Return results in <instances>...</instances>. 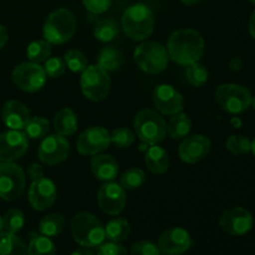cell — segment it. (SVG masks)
<instances>
[{"mask_svg":"<svg viewBox=\"0 0 255 255\" xmlns=\"http://www.w3.org/2000/svg\"><path fill=\"white\" fill-rule=\"evenodd\" d=\"M124 64V56L121 52L114 46H107L104 47L101 51L99 52L97 56V65L101 69H104L107 72H114L117 71L122 67Z\"/></svg>","mask_w":255,"mask_h":255,"instance_id":"obj_26","label":"cell"},{"mask_svg":"<svg viewBox=\"0 0 255 255\" xmlns=\"http://www.w3.org/2000/svg\"><path fill=\"white\" fill-rule=\"evenodd\" d=\"M1 120L10 129H24L30 120V112L24 104L16 100H10L1 109Z\"/></svg>","mask_w":255,"mask_h":255,"instance_id":"obj_20","label":"cell"},{"mask_svg":"<svg viewBox=\"0 0 255 255\" xmlns=\"http://www.w3.org/2000/svg\"><path fill=\"white\" fill-rule=\"evenodd\" d=\"M0 255H27V247L16 234L0 232Z\"/></svg>","mask_w":255,"mask_h":255,"instance_id":"obj_25","label":"cell"},{"mask_svg":"<svg viewBox=\"0 0 255 255\" xmlns=\"http://www.w3.org/2000/svg\"><path fill=\"white\" fill-rule=\"evenodd\" d=\"M0 232H2V217L0 216Z\"/></svg>","mask_w":255,"mask_h":255,"instance_id":"obj_50","label":"cell"},{"mask_svg":"<svg viewBox=\"0 0 255 255\" xmlns=\"http://www.w3.org/2000/svg\"><path fill=\"white\" fill-rule=\"evenodd\" d=\"M193 242L191 234L181 227H173L161 234L158 248L163 255H182L189 251Z\"/></svg>","mask_w":255,"mask_h":255,"instance_id":"obj_17","label":"cell"},{"mask_svg":"<svg viewBox=\"0 0 255 255\" xmlns=\"http://www.w3.org/2000/svg\"><path fill=\"white\" fill-rule=\"evenodd\" d=\"M133 59L139 69L149 75L161 74L167 69L169 61L166 47L154 41H146L139 44L134 49Z\"/></svg>","mask_w":255,"mask_h":255,"instance_id":"obj_6","label":"cell"},{"mask_svg":"<svg viewBox=\"0 0 255 255\" xmlns=\"http://www.w3.org/2000/svg\"><path fill=\"white\" fill-rule=\"evenodd\" d=\"M226 147L231 153L236 156H243L252 151V141L242 134H233L226 142Z\"/></svg>","mask_w":255,"mask_h":255,"instance_id":"obj_36","label":"cell"},{"mask_svg":"<svg viewBox=\"0 0 255 255\" xmlns=\"http://www.w3.org/2000/svg\"><path fill=\"white\" fill-rule=\"evenodd\" d=\"M217 104L222 110L232 115L246 112L252 105V95L249 90L237 84H223L214 92Z\"/></svg>","mask_w":255,"mask_h":255,"instance_id":"obj_7","label":"cell"},{"mask_svg":"<svg viewBox=\"0 0 255 255\" xmlns=\"http://www.w3.org/2000/svg\"><path fill=\"white\" fill-rule=\"evenodd\" d=\"M71 234L74 241L86 248H99L106 239L105 227L91 213L80 212L71 222Z\"/></svg>","mask_w":255,"mask_h":255,"instance_id":"obj_3","label":"cell"},{"mask_svg":"<svg viewBox=\"0 0 255 255\" xmlns=\"http://www.w3.org/2000/svg\"><path fill=\"white\" fill-rule=\"evenodd\" d=\"M122 29L129 39L143 41L153 32L154 16L147 5L134 4L125 10L122 15Z\"/></svg>","mask_w":255,"mask_h":255,"instance_id":"obj_2","label":"cell"},{"mask_svg":"<svg viewBox=\"0 0 255 255\" xmlns=\"http://www.w3.org/2000/svg\"><path fill=\"white\" fill-rule=\"evenodd\" d=\"M111 144V134L105 127L92 126L85 129L76 141L77 152L82 156H95Z\"/></svg>","mask_w":255,"mask_h":255,"instance_id":"obj_11","label":"cell"},{"mask_svg":"<svg viewBox=\"0 0 255 255\" xmlns=\"http://www.w3.org/2000/svg\"><path fill=\"white\" fill-rule=\"evenodd\" d=\"M248 1L252 2V4H253V5H255V0H248Z\"/></svg>","mask_w":255,"mask_h":255,"instance_id":"obj_51","label":"cell"},{"mask_svg":"<svg viewBox=\"0 0 255 255\" xmlns=\"http://www.w3.org/2000/svg\"><path fill=\"white\" fill-rule=\"evenodd\" d=\"M167 52L172 61L182 66L198 62L203 56L204 39L197 30L179 29L167 40Z\"/></svg>","mask_w":255,"mask_h":255,"instance_id":"obj_1","label":"cell"},{"mask_svg":"<svg viewBox=\"0 0 255 255\" xmlns=\"http://www.w3.org/2000/svg\"><path fill=\"white\" fill-rule=\"evenodd\" d=\"M252 107H253V110L255 111V96L253 97V99H252V105H251Z\"/></svg>","mask_w":255,"mask_h":255,"instance_id":"obj_49","label":"cell"},{"mask_svg":"<svg viewBox=\"0 0 255 255\" xmlns=\"http://www.w3.org/2000/svg\"><path fill=\"white\" fill-rule=\"evenodd\" d=\"M131 233V226L128 222L124 218H115L107 223L105 227V234L110 242L121 243L126 241Z\"/></svg>","mask_w":255,"mask_h":255,"instance_id":"obj_27","label":"cell"},{"mask_svg":"<svg viewBox=\"0 0 255 255\" xmlns=\"http://www.w3.org/2000/svg\"><path fill=\"white\" fill-rule=\"evenodd\" d=\"M76 29L77 21L72 11L65 7H60L47 16L42 34L44 39L50 44L62 45L74 36Z\"/></svg>","mask_w":255,"mask_h":255,"instance_id":"obj_4","label":"cell"},{"mask_svg":"<svg viewBox=\"0 0 255 255\" xmlns=\"http://www.w3.org/2000/svg\"><path fill=\"white\" fill-rule=\"evenodd\" d=\"M253 216L243 207L227 209L219 218V227L227 234L233 237H242L249 233L253 228Z\"/></svg>","mask_w":255,"mask_h":255,"instance_id":"obj_12","label":"cell"},{"mask_svg":"<svg viewBox=\"0 0 255 255\" xmlns=\"http://www.w3.org/2000/svg\"><path fill=\"white\" fill-rule=\"evenodd\" d=\"M211 139L203 134H194L183 138V142L179 144L178 154L184 163L194 164L207 157L211 151Z\"/></svg>","mask_w":255,"mask_h":255,"instance_id":"obj_19","label":"cell"},{"mask_svg":"<svg viewBox=\"0 0 255 255\" xmlns=\"http://www.w3.org/2000/svg\"><path fill=\"white\" fill-rule=\"evenodd\" d=\"M203 0H182V2L186 5H196V4H199V2H202Z\"/></svg>","mask_w":255,"mask_h":255,"instance_id":"obj_47","label":"cell"},{"mask_svg":"<svg viewBox=\"0 0 255 255\" xmlns=\"http://www.w3.org/2000/svg\"><path fill=\"white\" fill-rule=\"evenodd\" d=\"M25 224V216L20 209L12 208L2 217V231L16 234L22 229Z\"/></svg>","mask_w":255,"mask_h":255,"instance_id":"obj_34","label":"cell"},{"mask_svg":"<svg viewBox=\"0 0 255 255\" xmlns=\"http://www.w3.org/2000/svg\"><path fill=\"white\" fill-rule=\"evenodd\" d=\"M82 2L87 11L95 15L104 14L111 6V0H82Z\"/></svg>","mask_w":255,"mask_h":255,"instance_id":"obj_41","label":"cell"},{"mask_svg":"<svg viewBox=\"0 0 255 255\" xmlns=\"http://www.w3.org/2000/svg\"><path fill=\"white\" fill-rule=\"evenodd\" d=\"M12 82L25 92H37L46 84V74L44 67L36 62H22L19 64L11 74Z\"/></svg>","mask_w":255,"mask_h":255,"instance_id":"obj_10","label":"cell"},{"mask_svg":"<svg viewBox=\"0 0 255 255\" xmlns=\"http://www.w3.org/2000/svg\"><path fill=\"white\" fill-rule=\"evenodd\" d=\"M97 255H127V251L125 247L115 242H107L102 243L97 249Z\"/></svg>","mask_w":255,"mask_h":255,"instance_id":"obj_42","label":"cell"},{"mask_svg":"<svg viewBox=\"0 0 255 255\" xmlns=\"http://www.w3.org/2000/svg\"><path fill=\"white\" fill-rule=\"evenodd\" d=\"M146 182V174L142 169L133 167L129 168L128 171L125 172L120 179V186L125 189V191H134V189L141 188Z\"/></svg>","mask_w":255,"mask_h":255,"instance_id":"obj_33","label":"cell"},{"mask_svg":"<svg viewBox=\"0 0 255 255\" xmlns=\"http://www.w3.org/2000/svg\"><path fill=\"white\" fill-rule=\"evenodd\" d=\"M119 35V25L114 19H102L94 27V36L101 42H110Z\"/></svg>","mask_w":255,"mask_h":255,"instance_id":"obj_29","label":"cell"},{"mask_svg":"<svg viewBox=\"0 0 255 255\" xmlns=\"http://www.w3.org/2000/svg\"><path fill=\"white\" fill-rule=\"evenodd\" d=\"M71 255H95V253L91 251V248H86V247H82V248L75 251Z\"/></svg>","mask_w":255,"mask_h":255,"instance_id":"obj_46","label":"cell"},{"mask_svg":"<svg viewBox=\"0 0 255 255\" xmlns=\"http://www.w3.org/2000/svg\"><path fill=\"white\" fill-rule=\"evenodd\" d=\"M97 204L104 213L119 216L126 206V193L120 184L106 182L97 191Z\"/></svg>","mask_w":255,"mask_h":255,"instance_id":"obj_13","label":"cell"},{"mask_svg":"<svg viewBox=\"0 0 255 255\" xmlns=\"http://www.w3.org/2000/svg\"><path fill=\"white\" fill-rule=\"evenodd\" d=\"M91 172L99 181L111 182L119 176V163L110 154H95L91 159Z\"/></svg>","mask_w":255,"mask_h":255,"instance_id":"obj_21","label":"cell"},{"mask_svg":"<svg viewBox=\"0 0 255 255\" xmlns=\"http://www.w3.org/2000/svg\"><path fill=\"white\" fill-rule=\"evenodd\" d=\"M26 184V177L21 167L12 162L0 163V198L14 202L22 196Z\"/></svg>","mask_w":255,"mask_h":255,"instance_id":"obj_9","label":"cell"},{"mask_svg":"<svg viewBox=\"0 0 255 255\" xmlns=\"http://www.w3.org/2000/svg\"><path fill=\"white\" fill-rule=\"evenodd\" d=\"M144 162H146L147 168L154 174H163L169 168L168 153L158 144H152L149 147L144 157Z\"/></svg>","mask_w":255,"mask_h":255,"instance_id":"obj_22","label":"cell"},{"mask_svg":"<svg viewBox=\"0 0 255 255\" xmlns=\"http://www.w3.org/2000/svg\"><path fill=\"white\" fill-rule=\"evenodd\" d=\"M133 127L137 137L149 146L163 141L167 134L166 121L158 112L151 109H143L137 112Z\"/></svg>","mask_w":255,"mask_h":255,"instance_id":"obj_5","label":"cell"},{"mask_svg":"<svg viewBox=\"0 0 255 255\" xmlns=\"http://www.w3.org/2000/svg\"><path fill=\"white\" fill-rule=\"evenodd\" d=\"M44 70L46 76L51 77V79H56V77L62 76L65 74L66 65H65L64 59H61V57H50L45 61Z\"/></svg>","mask_w":255,"mask_h":255,"instance_id":"obj_39","label":"cell"},{"mask_svg":"<svg viewBox=\"0 0 255 255\" xmlns=\"http://www.w3.org/2000/svg\"><path fill=\"white\" fill-rule=\"evenodd\" d=\"M50 131V124L45 117H31L24 127V133L31 139L44 138Z\"/></svg>","mask_w":255,"mask_h":255,"instance_id":"obj_32","label":"cell"},{"mask_svg":"<svg viewBox=\"0 0 255 255\" xmlns=\"http://www.w3.org/2000/svg\"><path fill=\"white\" fill-rule=\"evenodd\" d=\"M152 99L157 111L166 116H173L183 110V96L172 85H158L154 89Z\"/></svg>","mask_w":255,"mask_h":255,"instance_id":"obj_16","label":"cell"},{"mask_svg":"<svg viewBox=\"0 0 255 255\" xmlns=\"http://www.w3.org/2000/svg\"><path fill=\"white\" fill-rule=\"evenodd\" d=\"M51 55V44L45 39L32 41L26 49V56L31 62H45Z\"/></svg>","mask_w":255,"mask_h":255,"instance_id":"obj_30","label":"cell"},{"mask_svg":"<svg viewBox=\"0 0 255 255\" xmlns=\"http://www.w3.org/2000/svg\"><path fill=\"white\" fill-rule=\"evenodd\" d=\"M70 144L61 134L45 136L39 147V159L47 166H56L67 158Z\"/></svg>","mask_w":255,"mask_h":255,"instance_id":"obj_14","label":"cell"},{"mask_svg":"<svg viewBox=\"0 0 255 255\" xmlns=\"http://www.w3.org/2000/svg\"><path fill=\"white\" fill-rule=\"evenodd\" d=\"M192 129V120L187 114L173 115L167 125V133L172 139H183Z\"/></svg>","mask_w":255,"mask_h":255,"instance_id":"obj_24","label":"cell"},{"mask_svg":"<svg viewBox=\"0 0 255 255\" xmlns=\"http://www.w3.org/2000/svg\"><path fill=\"white\" fill-rule=\"evenodd\" d=\"M9 39V34H7V30L5 29L2 25H0V50L5 46V44L7 42Z\"/></svg>","mask_w":255,"mask_h":255,"instance_id":"obj_44","label":"cell"},{"mask_svg":"<svg viewBox=\"0 0 255 255\" xmlns=\"http://www.w3.org/2000/svg\"><path fill=\"white\" fill-rule=\"evenodd\" d=\"M248 30H249V34H251V36L255 40V10L252 12L251 17H249Z\"/></svg>","mask_w":255,"mask_h":255,"instance_id":"obj_45","label":"cell"},{"mask_svg":"<svg viewBox=\"0 0 255 255\" xmlns=\"http://www.w3.org/2000/svg\"><path fill=\"white\" fill-rule=\"evenodd\" d=\"M252 152H253V154L255 156V137L253 141H252Z\"/></svg>","mask_w":255,"mask_h":255,"instance_id":"obj_48","label":"cell"},{"mask_svg":"<svg viewBox=\"0 0 255 255\" xmlns=\"http://www.w3.org/2000/svg\"><path fill=\"white\" fill-rule=\"evenodd\" d=\"M111 143L117 148H128L134 142V133L127 127H120L112 131Z\"/></svg>","mask_w":255,"mask_h":255,"instance_id":"obj_38","label":"cell"},{"mask_svg":"<svg viewBox=\"0 0 255 255\" xmlns=\"http://www.w3.org/2000/svg\"><path fill=\"white\" fill-rule=\"evenodd\" d=\"M65 217L60 213H51L44 217L39 223V232L41 236L52 238L61 234L65 228Z\"/></svg>","mask_w":255,"mask_h":255,"instance_id":"obj_28","label":"cell"},{"mask_svg":"<svg viewBox=\"0 0 255 255\" xmlns=\"http://www.w3.org/2000/svg\"><path fill=\"white\" fill-rule=\"evenodd\" d=\"M131 255H162V253L153 242L138 241L131 247Z\"/></svg>","mask_w":255,"mask_h":255,"instance_id":"obj_40","label":"cell"},{"mask_svg":"<svg viewBox=\"0 0 255 255\" xmlns=\"http://www.w3.org/2000/svg\"><path fill=\"white\" fill-rule=\"evenodd\" d=\"M29 148L27 136L19 129L0 134V162H14L21 158Z\"/></svg>","mask_w":255,"mask_h":255,"instance_id":"obj_15","label":"cell"},{"mask_svg":"<svg viewBox=\"0 0 255 255\" xmlns=\"http://www.w3.org/2000/svg\"><path fill=\"white\" fill-rule=\"evenodd\" d=\"M54 127L56 133L61 136H72L77 129V117L74 110L65 107L60 110L54 119Z\"/></svg>","mask_w":255,"mask_h":255,"instance_id":"obj_23","label":"cell"},{"mask_svg":"<svg viewBox=\"0 0 255 255\" xmlns=\"http://www.w3.org/2000/svg\"><path fill=\"white\" fill-rule=\"evenodd\" d=\"M57 197L56 186L49 178H40L32 181L29 188V202L35 211H46L52 207Z\"/></svg>","mask_w":255,"mask_h":255,"instance_id":"obj_18","label":"cell"},{"mask_svg":"<svg viewBox=\"0 0 255 255\" xmlns=\"http://www.w3.org/2000/svg\"><path fill=\"white\" fill-rule=\"evenodd\" d=\"M27 255H56V247L47 237L35 236L27 247Z\"/></svg>","mask_w":255,"mask_h":255,"instance_id":"obj_31","label":"cell"},{"mask_svg":"<svg viewBox=\"0 0 255 255\" xmlns=\"http://www.w3.org/2000/svg\"><path fill=\"white\" fill-rule=\"evenodd\" d=\"M186 77L192 86L201 87L208 81V70L201 62H194L187 66Z\"/></svg>","mask_w":255,"mask_h":255,"instance_id":"obj_35","label":"cell"},{"mask_svg":"<svg viewBox=\"0 0 255 255\" xmlns=\"http://www.w3.org/2000/svg\"><path fill=\"white\" fill-rule=\"evenodd\" d=\"M64 61L67 69L71 70L72 72H82L89 66L86 56L76 49H71L66 51L64 56Z\"/></svg>","mask_w":255,"mask_h":255,"instance_id":"obj_37","label":"cell"},{"mask_svg":"<svg viewBox=\"0 0 255 255\" xmlns=\"http://www.w3.org/2000/svg\"><path fill=\"white\" fill-rule=\"evenodd\" d=\"M80 86L84 96L90 101H101L107 97L111 87L109 72L105 71L99 65L87 66L81 72Z\"/></svg>","mask_w":255,"mask_h":255,"instance_id":"obj_8","label":"cell"},{"mask_svg":"<svg viewBox=\"0 0 255 255\" xmlns=\"http://www.w3.org/2000/svg\"><path fill=\"white\" fill-rule=\"evenodd\" d=\"M27 177H29L31 181H36L44 177V168L41 167V164L39 163H30V166L27 167Z\"/></svg>","mask_w":255,"mask_h":255,"instance_id":"obj_43","label":"cell"}]
</instances>
